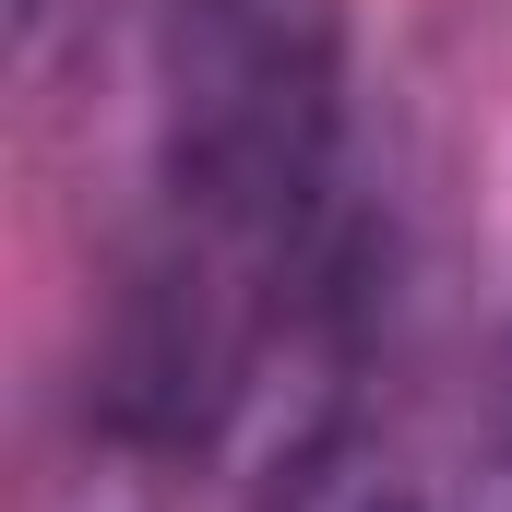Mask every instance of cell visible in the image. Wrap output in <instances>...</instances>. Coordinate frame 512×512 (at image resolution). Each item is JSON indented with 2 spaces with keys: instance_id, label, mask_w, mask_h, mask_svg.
<instances>
[{
  "instance_id": "1",
  "label": "cell",
  "mask_w": 512,
  "mask_h": 512,
  "mask_svg": "<svg viewBox=\"0 0 512 512\" xmlns=\"http://www.w3.org/2000/svg\"><path fill=\"white\" fill-rule=\"evenodd\" d=\"M346 0H155V239L143 251L274 310H346Z\"/></svg>"
},
{
  "instance_id": "2",
  "label": "cell",
  "mask_w": 512,
  "mask_h": 512,
  "mask_svg": "<svg viewBox=\"0 0 512 512\" xmlns=\"http://www.w3.org/2000/svg\"><path fill=\"white\" fill-rule=\"evenodd\" d=\"M274 512H429L405 489V465H393L370 429H310L298 453H286V477H274Z\"/></svg>"
},
{
  "instance_id": "3",
  "label": "cell",
  "mask_w": 512,
  "mask_h": 512,
  "mask_svg": "<svg viewBox=\"0 0 512 512\" xmlns=\"http://www.w3.org/2000/svg\"><path fill=\"white\" fill-rule=\"evenodd\" d=\"M441 512H512V346H501L489 417H477V441H465V477H453V501H441Z\"/></svg>"
},
{
  "instance_id": "4",
  "label": "cell",
  "mask_w": 512,
  "mask_h": 512,
  "mask_svg": "<svg viewBox=\"0 0 512 512\" xmlns=\"http://www.w3.org/2000/svg\"><path fill=\"white\" fill-rule=\"evenodd\" d=\"M36 12H48V0H12V24H36Z\"/></svg>"
}]
</instances>
